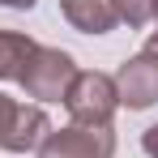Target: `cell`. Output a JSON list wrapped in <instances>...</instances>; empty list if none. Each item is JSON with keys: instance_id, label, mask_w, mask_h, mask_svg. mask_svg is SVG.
Masks as SVG:
<instances>
[{"instance_id": "cell-6", "label": "cell", "mask_w": 158, "mask_h": 158, "mask_svg": "<svg viewBox=\"0 0 158 158\" xmlns=\"http://www.w3.org/2000/svg\"><path fill=\"white\" fill-rule=\"evenodd\" d=\"M60 13H64V22L73 30H81V34H107V30L120 26L107 0H60Z\"/></svg>"}, {"instance_id": "cell-2", "label": "cell", "mask_w": 158, "mask_h": 158, "mask_svg": "<svg viewBox=\"0 0 158 158\" xmlns=\"http://www.w3.org/2000/svg\"><path fill=\"white\" fill-rule=\"evenodd\" d=\"M73 77H77L73 56L60 52V47H43V43H39L17 85L26 90V98H34V103H64Z\"/></svg>"}, {"instance_id": "cell-8", "label": "cell", "mask_w": 158, "mask_h": 158, "mask_svg": "<svg viewBox=\"0 0 158 158\" xmlns=\"http://www.w3.org/2000/svg\"><path fill=\"white\" fill-rule=\"evenodd\" d=\"M111 4V13H115V22H124L128 30H141L154 22V4L158 0H107Z\"/></svg>"}, {"instance_id": "cell-11", "label": "cell", "mask_w": 158, "mask_h": 158, "mask_svg": "<svg viewBox=\"0 0 158 158\" xmlns=\"http://www.w3.org/2000/svg\"><path fill=\"white\" fill-rule=\"evenodd\" d=\"M0 4H4V9H34L39 0H0Z\"/></svg>"}, {"instance_id": "cell-10", "label": "cell", "mask_w": 158, "mask_h": 158, "mask_svg": "<svg viewBox=\"0 0 158 158\" xmlns=\"http://www.w3.org/2000/svg\"><path fill=\"white\" fill-rule=\"evenodd\" d=\"M145 52L158 56V4H154V30H150V39H145Z\"/></svg>"}, {"instance_id": "cell-7", "label": "cell", "mask_w": 158, "mask_h": 158, "mask_svg": "<svg viewBox=\"0 0 158 158\" xmlns=\"http://www.w3.org/2000/svg\"><path fill=\"white\" fill-rule=\"evenodd\" d=\"M34 39L22 30H0V81H22L30 56H34Z\"/></svg>"}, {"instance_id": "cell-9", "label": "cell", "mask_w": 158, "mask_h": 158, "mask_svg": "<svg viewBox=\"0 0 158 158\" xmlns=\"http://www.w3.org/2000/svg\"><path fill=\"white\" fill-rule=\"evenodd\" d=\"M141 150H145V158H158V124H150L141 132Z\"/></svg>"}, {"instance_id": "cell-3", "label": "cell", "mask_w": 158, "mask_h": 158, "mask_svg": "<svg viewBox=\"0 0 158 158\" xmlns=\"http://www.w3.org/2000/svg\"><path fill=\"white\" fill-rule=\"evenodd\" d=\"M47 132H52V120L39 103H17V98L0 94V150L30 154V150H39V141Z\"/></svg>"}, {"instance_id": "cell-5", "label": "cell", "mask_w": 158, "mask_h": 158, "mask_svg": "<svg viewBox=\"0 0 158 158\" xmlns=\"http://www.w3.org/2000/svg\"><path fill=\"white\" fill-rule=\"evenodd\" d=\"M115 94H120V103L132 107V111L154 107L158 103V56L154 52L128 56V60L115 69Z\"/></svg>"}, {"instance_id": "cell-1", "label": "cell", "mask_w": 158, "mask_h": 158, "mask_svg": "<svg viewBox=\"0 0 158 158\" xmlns=\"http://www.w3.org/2000/svg\"><path fill=\"white\" fill-rule=\"evenodd\" d=\"M64 111H69V120L73 124H85V128H107L111 124V115L120 111V94H115V77H107L98 69H85L73 85H69V94H64Z\"/></svg>"}, {"instance_id": "cell-4", "label": "cell", "mask_w": 158, "mask_h": 158, "mask_svg": "<svg viewBox=\"0 0 158 158\" xmlns=\"http://www.w3.org/2000/svg\"><path fill=\"white\" fill-rule=\"evenodd\" d=\"M39 158H115V132L107 128H85V124H64L52 128L39 141Z\"/></svg>"}]
</instances>
